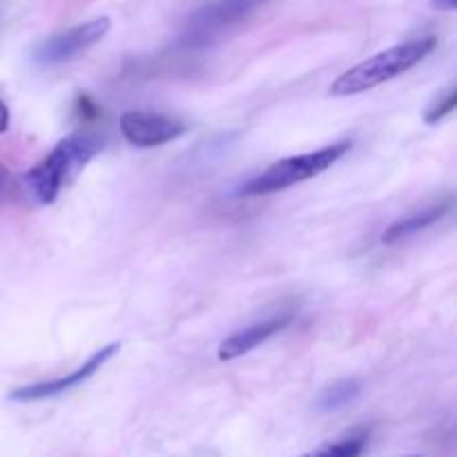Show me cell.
I'll use <instances>...</instances> for the list:
<instances>
[{"instance_id": "277c9868", "label": "cell", "mask_w": 457, "mask_h": 457, "mask_svg": "<svg viewBox=\"0 0 457 457\" xmlns=\"http://www.w3.org/2000/svg\"><path fill=\"white\" fill-rule=\"evenodd\" d=\"M268 0H212L187 18L179 45L186 49H204L221 38L228 29L244 22Z\"/></svg>"}, {"instance_id": "6da1fadb", "label": "cell", "mask_w": 457, "mask_h": 457, "mask_svg": "<svg viewBox=\"0 0 457 457\" xmlns=\"http://www.w3.org/2000/svg\"><path fill=\"white\" fill-rule=\"evenodd\" d=\"M105 147L103 137L92 132H76L62 138L38 165L22 179L25 192L40 205H49L58 199L62 187L79 177L80 170Z\"/></svg>"}, {"instance_id": "9c48e42d", "label": "cell", "mask_w": 457, "mask_h": 457, "mask_svg": "<svg viewBox=\"0 0 457 457\" xmlns=\"http://www.w3.org/2000/svg\"><path fill=\"white\" fill-rule=\"evenodd\" d=\"M449 208H451V204L446 201V204L431 205V208L420 210V212L411 214V217H404V219H400V221L391 223V226L384 230L382 244L395 245V244H400V241L409 239V237L418 235V232H422L424 228H428V226H433L436 221H440V219L449 212Z\"/></svg>"}, {"instance_id": "7a4b0ae2", "label": "cell", "mask_w": 457, "mask_h": 457, "mask_svg": "<svg viewBox=\"0 0 457 457\" xmlns=\"http://www.w3.org/2000/svg\"><path fill=\"white\" fill-rule=\"evenodd\" d=\"M436 36H424V38H415L409 43L395 45L391 49H384V52L370 56L369 61L344 71L330 85V96H355V94L369 92L378 85L388 83L404 71L413 70L418 62H422L436 49Z\"/></svg>"}, {"instance_id": "5bb4252c", "label": "cell", "mask_w": 457, "mask_h": 457, "mask_svg": "<svg viewBox=\"0 0 457 457\" xmlns=\"http://www.w3.org/2000/svg\"><path fill=\"white\" fill-rule=\"evenodd\" d=\"M9 129V110L3 101H0V134Z\"/></svg>"}, {"instance_id": "30bf717a", "label": "cell", "mask_w": 457, "mask_h": 457, "mask_svg": "<svg viewBox=\"0 0 457 457\" xmlns=\"http://www.w3.org/2000/svg\"><path fill=\"white\" fill-rule=\"evenodd\" d=\"M361 395V382L360 379H342L335 382L333 386L324 388L320 397L315 400V409L320 413H335L346 406H351L357 397Z\"/></svg>"}, {"instance_id": "9a60e30c", "label": "cell", "mask_w": 457, "mask_h": 457, "mask_svg": "<svg viewBox=\"0 0 457 457\" xmlns=\"http://www.w3.org/2000/svg\"><path fill=\"white\" fill-rule=\"evenodd\" d=\"M433 7L442 9V12H453L457 7V0H431Z\"/></svg>"}, {"instance_id": "8fae6325", "label": "cell", "mask_w": 457, "mask_h": 457, "mask_svg": "<svg viewBox=\"0 0 457 457\" xmlns=\"http://www.w3.org/2000/svg\"><path fill=\"white\" fill-rule=\"evenodd\" d=\"M366 445H369V431L361 428V431H353L351 436L342 437V440L326 442V445L308 451L302 457H360L364 453Z\"/></svg>"}, {"instance_id": "8992f818", "label": "cell", "mask_w": 457, "mask_h": 457, "mask_svg": "<svg viewBox=\"0 0 457 457\" xmlns=\"http://www.w3.org/2000/svg\"><path fill=\"white\" fill-rule=\"evenodd\" d=\"M119 128L125 141L134 147H159L187 132V125L183 120L141 110L120 114Z\"/></svg>"}, {"instance_id": "52a82bcc", "label": "cell", "mask_w": 457, "mask_h": 457, "mask_svg": "<svg viewBox=\"0 0 457 457\" xmlns=\"http://www.w3.org/2000/svg\"><path fill=\"white\" fill-rule=\"evenodd\" d=\"M120 344H107L105 348L94 353L83 366H79L76 370H71L70 375H62V378L49 379V382H38V384H29V386H21L16 391L9 393V400L13 402H38V400H47V397H56L61 393L70 391V388L79 386L83 384L85 379L92 378L96 370H101V366L105 361H110L114 357V353H119Z\"/></svg>"}, {"instance_id": "7c38bea8", "label": "cell", "mask_w": 457, "mask_h": 457, "mask_svg": "<svg viewBox=\"0 0 457 457\" xmlns=\"http://www.w3.org/2000/svg\"><path fill=\"white\" fill-rule=\"evenodd\" d=\"M455 105H457V92L455 89H451V92L446 94V98H442L440 103H436V105L427 112V123L431 125L440 123L446 114H451V112L455 110Z\"/></svg>"}, {"instance_id": "4fadbf2b", "label": "cell", "mask_w": 457, "mask_h": 457, "mask_svg": "<svg viewBox=\"0 0 457 457\" xmlns=\"http://www.w3.org/2000/svg\"><path fill=\"white\" fill-rule=\"evenodd\" d=\"M12 192V174L4 165H0V201Z\"/></svg>"}, {"instance_id": "ba28073f", "label": "cell", "mask_w": 457, "mask_h": 457, "mask_svg": "<svg viewBox=\"0 0 457 457\" xmlns=\"http://www.w3.org/2000/svg\"><path fill=\"white\" fill-rule=\"evenodd\" d=\"M293 317L290 315H275V317H268V320L257 321V324L248 326L244 330H237L235 335H230L228 339H223L221 346H219L217 355L221 361H230L237 360V357L245 355V353L254 351L257 346H262L263 342H268L270 337L279 335L286 326L290 324Z\"/></svg>"}, {"instance_id": "3957f363", "label": "cell", "mask_w": 457, "mask_h": 457, "mask_svg": "<svg viewBox=\"0 0 457 457\" xmlns=\"http://www.w3.org/2000/svg\"><path fill=\"white\" fill-rule=\"evenodd\" d=\"M351 141H342L335 143V145L321 147V150L308 152V154H297L277 161L270 168L263 170L262 174H257V177H253L250 181H245L244 186L239 187V195H272V192H281L286 190V187H293L297 186V183L308 181V179L317 177V174H321L324 170H328L330 165L337 163L342 156H346L348 152H351Z\"/></svg>"}, {"instance_id": "5b68a950", "label": "cell", "mask_w": 457, "mask_h": 457, "mask_svg": "<svg viewBox=\"0 0 457 457\" xmlns=\"http://www.w3.org/2000/svg\"><path fill=\"white\" fill-rule=\"evenodd\" d=\"M112 21L107 16L94 18V21L83 22V25L70 27L65 31H58V34L49 36L45 43H40L34 52V61L43 67H54L62 65V62H70L74 58H79L80 54L87 52L92 45H96L103 36L110 31Z\"/></svg>"}]
</instances>
